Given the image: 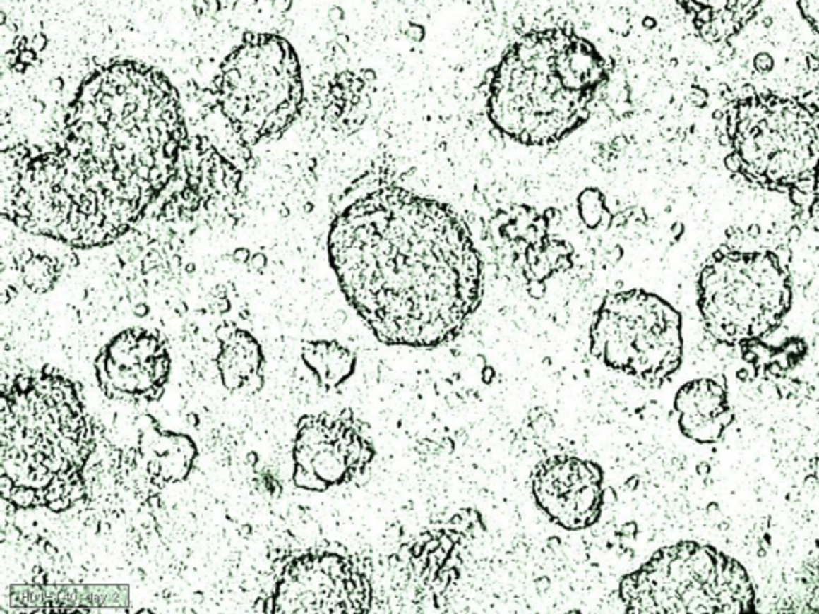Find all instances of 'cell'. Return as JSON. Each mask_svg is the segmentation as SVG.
Masks as SVG:
<instances>
[{
	"instance_id": "1",
	"label": "cell",
	"mask_w": 819,
	"mask_h": 614,
	"mask_svg": "<svg viewBox=\"0 0 819 614\" xmlns=\"http://www.w3.org/2000/svg\"><path fill=\"white\" fill-rule=\"evenodd\" d=\"M184 138L179 96L162 72L107 64L83 80L61 143L13 154L7 213L24 231L72 246L109 245L165 189Z\"/></svg>"
},
{
	"instance_id": "2",
	"label": "cell",
	"mask_w": 819,
	"mask_h": 614,
	"mask_svg": "<svg viewBox=\"0 0 819 614\" xmlns=\"http://www.w3.org/2000/svg\"><path fill=\"white\" fill-rule=\"evenodd\" d=\"M328 255L349 304L388 346L447 344L482 301L484 269L466 222L407 189L373 191L342 210Z\"/></svg>"
},
{
	"instance_id": "3",
	"label": "cell",
	"mask_w": 819,
	"mask_h": 614,
	"mask_svg": "<svg viewBox=\"0 0 819 614\" xmlns=\"http://www.w3.org/2000/svg\"><path fill=\"white\" fill-rule=\"evenodd\" d=\"M611 64L571 29L532 31L491 71L486 114L498 131L525 146L562 141L591 117Z\"/></svg>"
},
{
	"instance_id": "4",
	"label": "cell",
	"mask_w": 819,
	"mask_h": 614,
	"mask_svg": "<svg viewBox=\"0 0 819 614\" xmlns=\"http://www.w3.org/2000/svg\"><path fill=\"white\" fill-rule=\"evenodd\" d=\"M628 613H744L755 606L748 571L710 546L691 543L659 549L619 582Z\"/></svg>"
},
{
	"instance_id": "5",
	"label": "cell",
	"mask_w": 819,
	"mask_h": 614,
	"mask_svg": "<svg viewBox=\"0 0 819 614\" xmlns=\"http://www.w3.org/2000/svg\"><path fill=\"white\" fill-rule=\"evenodd\" d=\"M734 171L767 189H791L819 167V109L776 95H751L728 109Z\"/></svg>"
},
{
	"instance_id": "6",
	"label": "cell",
	"mask_w": 819,
	"mask_h": 614,
	"mask_svg": "<svg viewBox=\"0 0 819 614\" xmlns=\"http://www.w3.org/2000/svg\"><path fill=\"white\" fill-rule=\"evenodd\" d=\"M221 111L246 144L274 141L297 120L303 80L290 42L273 34H249L216 79Z\"/></svg>"
},
{
	"instance_id": "7",
	"label": "cell",
	"mask_w": 819,
	"mask_h": 614,
	"mask_svg": "<svg viewBox=\"0 0 819 614\" xmlns=\"http://www.w3.org/2000/svg\"><path fill=\"white\" fill-rule=\"evenodd\" d=\"M791 303L789 277L772 253H715L698 282L704 325L727 344L758 339L773 331Z\"/></svg>"
},
{
	"instance_id": "8",
	"label": "cell",
	"mask_w": 819,
	"mask_h": 614,
	"mask_svg": "<svg viewBox=\"0 0 819 614\" xmlns=\"http://www.w3.org/2000/svg\"><path fill=\"white\" fill-rule=\"evenodd\" d=\"M591 354L614 371L648 386L669 381L682 365V317L658 294L611 293L591 325Z\"/></svg>"
},
{
	"instance_id": "9",
	"label": "cell",
	"mask_w": 819,
	"mask_h": 614,
	"mask_svg": "<svg viewBox=\"0 0 819 614\" xmlns=\"http://www.w3.org/2000/svg\"><path fill=\"white\" fill-rule=\"evenodd\" d=\"M373 457L375 447L351 409L304 416L294 438L293 481L298 488L325 491L365 472Z\"/></svg>"
},
{
	"instance_id": "10",
	"label": "cell",
	"mask_w": 819,
	"mask_h": 614,
	"mask_svg": "<svg viewBox=\"0 0 819 614\" xmlns=\"http://www.w3.org/2000/svg\"><path fill=\"white\" fill-rule=\"evenodd\" d=\"M270 601L273 613H366L371 584L351 558L309 552L287 565Z\"/></svg>"
},
{
	"instance_id": "11",
	"label": "cell",
	"mask_w": 819,
	"mask_h": 614,
	"mask_svg": "<svg viewBox=\"0 0 819 614\" xmlns=\"http://www.w3.org/2000/svg\"><path fill=\"white\" fill-rule=\"evenodd\" d=\"M532 493L538 507L570 531L592 526L604 504V472L592 461L552 456L532 474Z\"/></svg>"
},
{
	"instance_id": "12",
	"label": "cell",
	"mask_w": 819,
	"mask_h": 614,
	"mask_svg": "<svg viewBox=\"0 0 819 614\" xmlns=\"http://www.w3.org/2000/svg\"><path fill=\"white\" fill-rule=\"evenodd\" d=\"M678 427L698 443H714L733 421L724 386L712 379H695L678 389L674 400Z\"/></svg>"
},
{
	"instance_id": "13",
	"label": "cell",
	"mask_w": 819,
	"mask_h": 614,
	"mask_svg": "<svg viewBox=\"0 0 819 614\" xmlns=\"http://www.w3.org/2000/svg\"><path fill=\"white\" fill-rule=\"evenodd\" d=\"M700 37L720 44L738 35L755 16L762 0H676Z\"/></svg>"
},
{
	"instance_id": "14",
	"label": "cell",
	"mask_w": 819,
	"mask_h": 614,
	"mask_svg": "<svg viewBox=\"0 0 819 614\" xmlns=\"http://www.w3.org/2000/svg\"><path fill=\"white\" fill-rule=\"evenodd\" d=\"M216 365L226 389L232 392L244 390L249 378L261 370V347L250 333L236 330L231 338L221 342V352Z\"/></svg>"
},
{
	"instance_id": "15",
	"label": "cell",
	"mask_w": 819,
	"mask_h": 614,
	"mask_svg": "<svg viewBox=\"0 0 819 614\" xmlns=\"http://www.w3.org/2000/svg\"><path fill=\"white\" fill-rule=\"evenodd\" d=\"M303 360L321 386L338 387L355 370V355L336 341H311L303 346Z\"/></svg>"
},
{
	"instance_id": "16",
	"label": "cell",
	"mask_w": 819,
	"mask_h": 614,
	"mask_svg": "<svg viewBox=\"0 0 819 614\" xmlns=\"http://www.w3.org/2000/svg\"><path fill=\"white\" fill-rule=\"evenodd\" d=\"M24 284L34 293L50 291L58 279V267L52 258L32 256L28 258L23 266Z\"/></svg>"
},
{
	"instance_id": "17",
	"label": "cell",
	"mask_w": 819,
	"mask_h": 614,
	"mask_svg": "<svg viewBox=\"0 0 819 614\" xmlns=\"http://www.w3.org/2000/svg\"><path fill=\"white\" fill-rule=\"evenodd\" d=\"M800 13L819 35V0H799Z\"/></svg>"
},
{
	"instance_id": "18",
	"label": "cell",
	"mask_w": 819,
	"mask_h": 614,
	"mask_svg": "<svg viewBox=\"0 0 819 614\" xmlns=\"http://www.w3.org/2000/svg\"><path fill=\"white\" fill-rule=\"evenodd\" d=\"M234 331H236V330L229 327V325H222V327H220L218 330H216V335H218V339H220V342H225V341H227V339L231 338V336H232Z\"/></svg>"
}]
</instances>
